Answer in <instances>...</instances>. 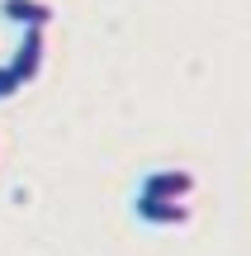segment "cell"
<instances>
[{"mask_svg":"<svg viewBox=\"0 0 251 256\" xmlns=\"http://www.w3.org/2000/svg\"><path fill=\"white\" fill-rule=\"evenodd\" d=\"M19 86H24V81H19V72L5 62V66H0V100H9V95H14Z\"/></svg>","mask_w":251,"mask_h":256,"instance_id":"5","label":"cell"},{"mask_svg":"<svg viewBox=\"0 0 251 256\" xmlns=\"http://www.w3.org/2000/svg\"><path fill=\"white\" fill-rule=\"evenodd\" d=\"M133 218L147 228H185L190 223V204L185 200H166V194H133Z\"/></svg>","mask_w":251,"mask_h":256,"instance_id":"1","label":"cell"},{"mask_svg":"<svg viewBox=\"0 0 251 256\" xmlns=\"http://www.w3.org/2000/svg\"><path fill=\"white\" fill-rule=\"evenodd\" d=\"M0 19L19 28H47L52 24V5L47 0H0Z\"/></svg>","mask_w":251,"mask_h":256,"instance_id":"4","label":"cell"},{"mask_svg":"<svg viewBox=\"0 0 251 256\" xmlns=\"http://www.w3.org/2000/svg\"><path fill=\"white\" fill-rule=\"evenodd\" d=\"M142 194H166V200H190L195 194V176L185 166H161V171H147L138 185Z\"/></svg>","mask_w":251,"mask_h":256,"instance_id":"3","label":"cell"},{"mask_svg":"<svg viewBox=\"0 0 251 256\" xmlns=\"http://www.w3.org/2000/svg\"><path fill=\"white\" fill-rule=\"evenodd\" d=\"M43 57H47V28H24V38H19L14 57H9V66L19 72V81H38V72H43Z\"/></svg>","mask_w":251,"mask_h":256,"instance_id":"2","label":"cell"}]
</instances>
